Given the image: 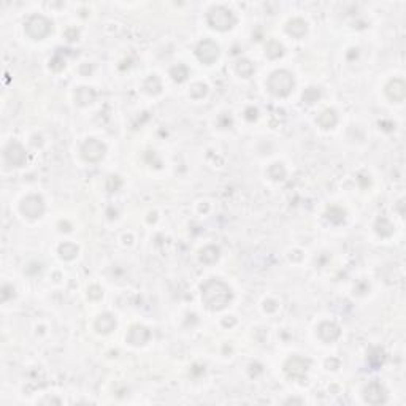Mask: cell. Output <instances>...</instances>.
Segmentation results:
<instances>
[{
  "label": "cell",
  "instance_id": "obj_1",
  "mask_svg": "<svg viewBox=\"0 0 406 406\" xmlns=\"http://www.w3.org/2000/svg\"><path fill=\"white\" fill-rule=\"evenodd\" d=\"M232 289L220 279H208L202 286V300L211 311H220L232 302Z\"/></svg>",
  "mask_w": 406,
  "mask_h": 406
},
{
  "label": "cell",
  "instance_id": "obj_2",
  "mask_svg": "<svg viewBox=\"0 0 406 406\" xmlns=\"http://www.w3.org/2000/svg\"><path fill=\"white\" fill-rule=\"evenodd\" d=\"M267 86L270 89V92L276 97H286L292 92V89L295 86L294 75L288 70H276L270 75V78L267 81Z\"/></svg>",
  "mask_w": 406,
  "mask_h": 406
},
{
  "label": "cell",
  "instance_id": "obj_3",
  "mask_svg": "<svg viewBox=\"0 0 406 406\" xmlns=\"http://www.w3.org/2000/svg\"><path fill=\"white\" fill-rule=\"evenodd\" d=\"M235 22L237 19L234 13L225 7H213L208 11V24H210L211 29L225 32V31H230L235 26Z\"/></svg>",
  "mask_w": 406,
  "mask_h": 406
},
{
  "label": "cell",
  "instance_id": "obj_4",
  "mask_svg": "<svg viewBox=\"0 0 406 406\" xmlns=\"http://www.w3.org/2000/svg\"><path fill=\"white\" fill-rule=\"evenodd\" d=\"M51 21L46 19L45 16L34 15L26 22V34L34 40H41L51 32Z\"/></svg>",
  "mask_w": 406,
  "mask_h": 406
},
{
  "label": "cell",
  "instance_id": "obj_5",
  "mask_svg": "<svg viewBox=\"0 0 406 406\" xmlns=\"http://www.w3.org/2000/svg\"><path fill=\"white\" fill-rule=\"evenodd\" d=\"M309 365H311V360L309 359H303V357L294 355L286 362L284 372L290 379L303 381L304 378H306V372H308Z\"/></svg>",
  "mask_w": 406,
  "mask_h": 406
},
{
  "label": "cell",
  "instance_id": "obj_6",
  "mask_svg": "<svg viewBox=\"0 0 406 406\" xmlns=\"http://www.w3.org/2000/svg\"><path fill=\"white\" fill-rule=\"evenodd\" d=\"M105 152H106L105 145L95 138H89L81 146V156L87 162H99L105 156Z\"/></svg>",
  "mask_w": 406,
  "mask_h": 406
},
{
  "label": "cell",
  "instance_id": "obj_7",
  "mask_svg": "<svg viewBox=\"0 0 406 406\" xmlns=\"http://www.w3.org/2000/svg\"><path fill=\"white\" fill-rule=\"evenodd\" d=\"M3 156H5V162L11 167H22L26 164V159H27L26 149H24L22 145H19L17 141L8 143L3 151Z\"/></svg>",
  "mask_w": 406,
  "mask_h": 406
},
{
  "label": "cell",
  "instance_id": "obj_8",
  "mask_svg": "<svg viewBox=\"0 0 406 406\" xmlns=\"http://www.w3.org/2000/svg\"><path fill=\"white\" fill-rule=\"evenodd\" d=\"M21 213L24 216L35 219L45 213V202L40 195H29L21 202Z\"/></svg>",
  "mask_w": 406,
  "mask_h": 406
},
{
  "label": "cell",
  "instance_id": "obj_9",
  "mask_svg": "<svg viewBox=\"0 0 406 406\" xmlns=\"http://www.w3.org/2000/svg\"><path fill=\"white\" fill-rule=\"evenodd\" d=\"M195 54L199 57L200 62L211 65L216 62V59L219 57V48L211 40H203L199 43V46H197Z\"/></svg>",
  "mask_w": 406,
  "mask_h": 406
},
{
  "label": "cell",
  "instance_id": "obj_10",
  "mask_svg": "<svg viewBox=\"0 0 406 406\" xmlns=\"http://www.w3.org/2000/svg\"><path fill=\"white\" fill-rule=\"evenodd\" d=\"M363 398L365 402H368L370 405H381L387 400V393L386 389L383 387V384L378 383V381H373L370 383L365 390H363Z\"/></svg>",
  "mask_w": 406,
  "mask_h": 406
},
{
  "label": "cell",
  "instance_id": "obj_11",
  "mask_svg": "<svg viewBox=\"0 0 406 406\" xmlns=\"http://www.w3.org/2000/svg\"><path fill=\"white\" fill-rule=\"evenodd\" d=\"M149 337H151V333H149V330L146 327H143V325H132L130 327V330L127 333V341L130 344H134V346H141V344H145Z\"/></svg>",
  "mask_w": 406,
  "mask_h": 406
},
{
  "label": "cell",
  "instance_id": "obj_12",
  "mask_svg": "<svg viewBox=\"0 0 406 406\" xmlns=\"http://www.w3.org/2000/svg\"><path fill=\"white\" fill-rule=\"evenodd\" d=\"M386 95L392 102H403L406 95V85L402 80H392L386 86Z\"/></svg>",
  "mask_w": 406,
  "mask_h": 406
},
{
  "label": "cell",
  "instance_id": "obj_13",
  "mask_svg": "<svg viewBox=\"0 0 406 406\" xmlns=\"http://www.w3.org/2000/svg\"><path fill=\"white\" fill-rule=\"evenodd\" d=\"M318 335L322 341L325 343H333L339 337V327L333 322H322L318 327Z\"/></svg>",
  "mask_w": 406,
  "mask_h": 406
},
{
  "label": "cell",
  "instance_id": "obj_14",
  "mask_svg": "<svg viewBox=\"0 0 406 406\" xmlns=\"http://www.w3.org/2000/svg\"><path fill=\"white\" fill-rule=\"evenodd\" d=\"M115 327H116V319L113 318L110 313L100 314L99 318L95 319V330L99 333L106 335V333H110L111 330H115Z\"/></svg>",
  "mask_w": 406,
  "mask_h": 406
},
{
  "label": "cell",
  "instance_id": "obj_15",
  "mask_svg": "<svg viewBox=\"0 0 406 406\" xmlns=\"http://www.w3.org/2000/svg\"><path fill=\"white\" fill-rule=\"evenodd\" d=\"M95 97H97V94H95V91H94L92 87L83 86V87L76 89V92H75V102L80 106H87V105L94 103Z\"/></svg>",
  "mask_w": 406,
  "mask_h": 406
},
{
  "label": "cell",
  "instance_id": "obj_16",
  "mask_svg": "<svg viewBox=\"0 0 406 406\" xmlns=\"http://www.w3.org/2000/svg\"><path fill=\"white\" fill-rule=\"evenodd\" d=\"M286 31H288L289 35H292L294 38H302L304 34H306L308 27H306V22L300 17H295V19H292L288 22V26H286Z\"/></svg>",
  "mask_w": 406,
  "mask_h": 406
},
{
  "label": "cell",
  "instance_id": "obj_17",
  "mask_svg": "<svg viewBox=\"0 0 406 406\" xmlns=\"http://www.w3.org/2000/svg\"><path fill=\"white\" fill-rule=\"evenodd\" d=\"M318 124L321 125L322 129H332L333 125L338 122V116H337V111L335 110H324L318 116Z\"/></svg>",
  "mask_w": 406,
  "mask_h": 406
},
{
  "label": "cell",
  "instance_id": "obj_18",
  "mask_svg": "<svg viewBox=\"0 0 406 406\" xmlns=\"http://www.w3.org/2000/svg\"><path fill=\"white\" fill-rule=\"evenodd\" d=\"M220 255V249L218 246H214V244H210V246H205L200 251V260L203 264H214Z\"/></svg>",
  "mask_w": 406,
  "mask_h": 406
},
{
  "label": "cell",
  "instance_id": "obj_19",
  "mask_svg": "<svg viewBox=\"0 0 406 406\" xmlns=\"http://www.w3.org/2000/svg\"><path fill=\"white\" fill-rule=\"evenodd\" d=\"M59 254L64 260H73L78 255V246L73 243H64L59 246Z\"/></svg>",
  "mask_w": 406,
  "mask_h": 406
},
{
  "label": "cell",
  "instance_id": "obj_20",
  "mask_svg": "<svg viewBox=\"0 0 406 406\" xmlns=\"http://www.w3.org/2000/svg\"><path fill=\"white\" fill-rule=\"evenodd\" d=\"M145 91L149 94V95H157L160 91H162V83H160L159 80V76L156 75H151L149 78L145 81Z\"/></svg>",
  "mask_w": 406,
  "mask_h": 406
},
{
  "label": "cell",
  "instance_id": "obj_21",
  "mask_svg": "<svg viewBox=\"0 0 406 406\" xmlns=\"http://www.w3.org/2000/svg\"><path fill=\"white\" fill-rule=\"evenodd\" d=\"M386 360V355H384V351L381 349V348H372L368 352V362H370V365H372L373 368L376 367H379V365H383Z\"/></svg>",
  "mask_w": 406,
  "mask_h": 406
},
{
  "label": "cell",
  "instance_id": "obj_22",
  "mask_svg": "<svg viewBox=\"0 0 406 406\" xmlns=\"http://www.w3.org/2000/svg\"><path fill=\"white\" fill-rule=\"evenodd\" d=\"M265 54L270 57V59H278L284 54V46L281 43H278V41H268L267 46H265Z\"/></svg>",
  "mask_w": 406,
  "mask_h": 406
},
{
  "label": "cell",
  "instance_id": "obj_23",
  "mask_svg": "<svg viewBox=\"0 0 406 406\" xmlns=\"http://www.w3.org/2000/svg\"><path fill=\"white\" fill-rule=\"evenodd\" d=\"M170 76L173 80H175L176 83H183V81H186L187 80V76H189V70L186 65H183V64H178L175 65L171 70H170Z\"/></svg>",
  "mask_w": 406,
  "mask_h": 406
},
{
  "label": "cell",
  "instance_id": "obj_24",
  "mask_svg": "<svg viewBox=\"0 0 406 406\" xmlns=\"http://www.w3.org/2000/svg\"><path fill=\"white\" fill-rule=\"evenodd\" d=\"M237 73L243 76V78H249L251 75L254 73V65L248 59H241V61H238L237 64Z\"/></svg>",
  "mask_w": 406,
  "mask_h": 406
},
{
  "label": "cell",
  "instance_id": "obj_25",
  "mask_svg": "<svg viewBox=\"0 0 406 406\" xmlns=\"http://www.w3.org/2000/svg\"><path fill=\"white\" fill-rule=\"evenodd\" d=\"M376 232L381 237H390L393 234V225L386 218H379L376 220Z\"/></svg>",
  "mask_w": 406,
  "mask_h": 406
},
{
  "label": "cell",
  "instance_id": "obj_26",
  "mask_svg": "<svg viewBox=\"0 0 406 406\" xmlns=\"http://www.w3.org/2000/svg\"><path fill=\"white\" fill-rule=\"evenodd\" d=\"M327 219L330 220V222H333V224H341L343 220H344V211L341 210V208H338V206L328 208Z\"/></svg>",
  "mask_w": 406,
  "mask_h": 406
},
{
  "label": "cell",
  "instance_id": "obj_27",
  "mask_svg": "<svg viewBox=\"0 0 406 406\" xmlns=\"http://www.w3.org/2000/svg\"><path fill=\"white\" fill-rule=\"evenodd\" d=\"M268 176L274 181H281L286 178V169L283 167V164H273L270 169H268Z\"/></svg>",
  "mask_w": 406,
  "mask_h": 406
},
{
  "label": "cell",
  "instance_id": "obj_28",
  "mask_svg": "<svg viewBox=\"0 0 406 406\" xmlns=\"http://www.w3.org/2000/svg\"><path fill=\"white\" fill-rule=\"evenodd\" d=\"M321 99V91L318 87H308L306 91L303 92V102L304 103H314V102H318Z\"/></svg>",
  "mask_w": 406,
  "mask_h": 406
},
{
  "label": "cell",
  "instance_id": "obj_29",
  "mask_svg": "<svg viewBox=\"0 0 406 406\" xmlns=\"http://www.w3.org/2000/svg\"><path fill=\"white\" fill-rule=\"evenodd\" d=\"M206 92H208V86L203 85V83H195V85H192V87H190V97H194V99L205 97Z\"/></svg>",
  "mask_w": 406,
  "mask_h": 406
},
{
  "label": "cell",
  "instance_id": "obj_30",
  "mask_svg": "<svg viewBox=\"0 0 406 406\" xmlns=\"http://www.w3.org/2000/svg\"><path fill=\"white\" fill-rule=\"evenodd\" d=\"M122 186V180L116 175H113L108 178V181H106V189L110 190V192H115V190H119Z\"/></svg>",
  "mask_w": 406,
  "mask_h": 406
},
{
  "label": "cell",
  "instance_id": "obj_31",
  "mask_svg": "<svg viewBox=\"0 0 406 406\" xmlns=\"http://www.w3.org/2000/svg\"><path fill=\"white\" fill-rule=\"evenodd\" d=\"M50 67L54 70V71H61L64 67H65V61L61 57V56H56L52 61L50 62Z\"/></svg>",
  "mask_w": 406,
  "mask_h": 406
},
{
  "label": "cell",
  "instance_id": "obj_32",
  "mask_svg": "<svg viewBox=\"0 0 406 406\" xmlns=\"http://www.w3.org/2000/svg\"><path fill=\"white\" fill-rule=\"evenodd\" d=\"M102 294H103V292H102V289L99 288V286H91L89 290H87V295H89L91 300H99V298H102Z\"/></svg>",
  "mask_w": 406,
  "mask_h": 406
},
{
  "label": "cell",
  "instance_id": "obj_33",
  "mask_svg": "<svg viewBox=\"0 0 406 406\" xmlns=\"http://www.w3.org/2000/svg\"><path fill=\"white\" fill-rule=\"evenodd\" d=\"M15 295V289L11 288V286L8 284H5L3 288H2V302H7L10 297H13Z\"/></svg>",
  "mask_w": 406,
  "mask_h": 406
},
{
  "label": "cell",
  "instance_id": "obj_34",
  "mask_svg": "<svg viewBox=\"0 0 406 406\" xmlns=\"http://www.w3.org/2000/svg\"><path fill=\"white\" fill-rule=\"evenodd\" d=\"M246 119H248V121H255V119H257V110H255V108H248L246 110Z\"/></svg>",
  "mask_w": 406,
  "mask_h": 406
},
{
  "label": "cell",
  "instance_id": "obj_35",
  "mask_svg": "<svg viewBox=\"0 0 406 406\" xmlns=\"http://www.w3.org/2000/svg\"><path fill=\"white\" fill-rule=\"evenodd\" d=\"M65 37H67L70 41H73L78 38V31H76V29H68V31L65 32Z\"/></svg>",
  "mask_w": 406,
  "mask_h": 406
},
{
  "label": "cell",
  "instance_id": "obj_36",
  "mask_svg": "<svg viewBox=\"0 0 406 406\" xmlns=\"http://www.w3.org/2000/svg\"><path fill=\"white\" fill-rule=\"evenodd\" d=\"M265 303L270 304V306H268V309H270V311H273V309L276 308V306H274V302H265Z\"/></svg>",
  "mask_w": 406,
  "mask_h": 406
}]
</instances>
